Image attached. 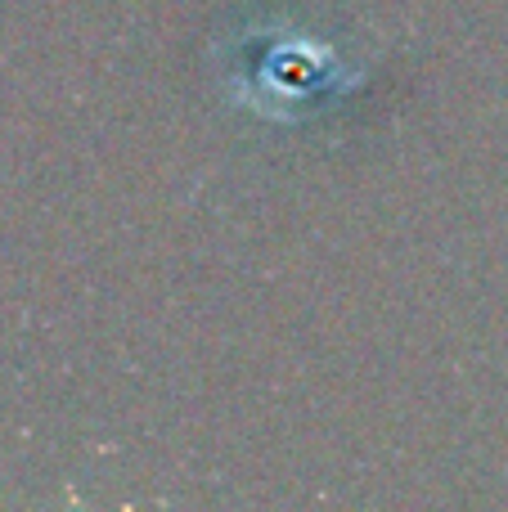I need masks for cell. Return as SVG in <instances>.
<instances>
[{
	"mask_svg": "<svg viewBox=\"0 0 508 512\" xmlns=\"http://www.w3.org/2000/svg\"><path fill=\"white\" fill-rule=\"evenodd\" d=\"M248 77L252 95L234 99V104L261 113L266 122H297V113H306L315 99L356 86V72H347L329 45L297 27L293 32L284 27L275 41H261V54L252 59Z\"/></svg>",
	"mask_w": 508,
	"mask_h": 512,
	"instance_id": "6da1fadb",
	"label": "cell"
}]
</instances>
